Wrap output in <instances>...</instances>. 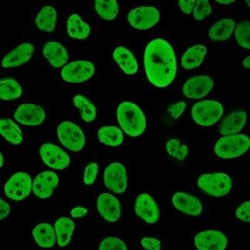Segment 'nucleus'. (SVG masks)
Here are the masks:
<instances>
[{"label":"nucleus","instance_id":"f257e3e1","mask_svg":"<svg viewBox=\"0 0 250 250\" xmlns=\"http://www.w3.org/2000/svg\"><path fill=\"white\" fill-rule=\"evenodd\" d=\"M148 81L157 88L170 86L176 78L177 60L173 46L163 38H154L147 44L143 56Z\"/></svg>","mask_w":250,"mask_h":250},{"label":"nucleus","instance_id":"f03ea898","mask_svg":"<svg viewBox=\"0 0 250 250\" xmlns=\"http://www.w3.org/2000/svg\"><path fill=\"white\" fill-rule=\"evenodd\" d=\"M116 118L120 129L130 137H139L146 130V116L134 102H121L116 109Z\"/></svg>","mask_w":250,"mask_h":250},{"label":"nucleus","instance_id":"7ed1b4c3","mask_svg":"<svg viewBox=\"0 0 250 250\" xmlns=\"http://www.w3.org/2000/svg\"><path fill=\"white\" fill-rule=\"evenodd\" d=\"M197 186L206 195L220 198L231 192L233 180L224 172L203 173L197 179Z\"/></svg>","mask_w":250,"mask_h":250},{"label":"nucleus","instance_id":"20e7f679","mask_svg":"<svg viewBox=\"0 0 250 250\" xmlns=\"http://www.w3.org/2000/svg\"><path fill=\"white\" fill-rule=\"evenodd\" d=\"M249 144V137L246 134L222 135L214 145V153L221 159L238 158L248 151Z\"/></svg>","mask_w":250,"mask_h":250},{"label":"nucleus","instance_id":"39448f33","mask_svg":"<svg viewBox=\"0 0 250 250\" xmlns=\"http://www.w3.org/2000/svg\"><path fill=\"white\" fill-rule=\"evenodd\" d=\"M224 107L222 103L214 99H204L196 102L192 109L193 121L202 127H210L215 125L223 116Z\"/></svg>","mask_w":250,"mask_h":250},{"label":"nucleus","instance_id":"423d86ee","mask_svg":"<svg viewBox=\"0 0 250 250\" xmlns=\"http://www.w3.org/2000/svg\"><path fill=\"white\" fill-rule=\"evenodd\" d=\"M56 132L60 143L66 149L72 152H79L85 147V133L76 123L69 120L62 121L57 126Z\"/></svg>","mask_w":250,"mask_h":250},{"label":"nucleus","instance_id":"0eeeda50","mask_svg":"<svg viewBox=\"0 0 250 250\" xmlns=\"http://www.w3.org/2000/svg\"><path fill=\"white\" fill-rule=\"evenodd\" d=\"M95 74V65L86 59H79L62 67L60 76L70 84H81L90 80Z\"/></svg>","mask_w":250,"mask_h":250},{"label":"nucleus","instance_id":"6e6552de","mask_svg":"<svg viewBox=\"0 0 250 250\" xmlns=\"http://www.w3.org/2000/svg\"><path fill=\"white\" fill-rule=\"evenodd\" d=\"M33 180L26 172L12 174L4 185V194L13 201H22L32 192Z\"/></svg>","mask_w":250,"mask_h":250},{"label":"nucleus","instance_id":"1a4fd4ad","mask_svg":"<svg viewBox=\"0 0 250 250\" xmlns=\"http://www.w3.org/2000/svg\"><path fill=\"white\" fill-rule=\"evenodd\" d=\"M103 182L115 194H123L128 187V173L121 162H112L104 170Z\"/></svg>","mask_w":250,"mask_h":250},{"label":"nucleus","instance_id":"9d476101","mask_svg":"<svg viewBox=\"0 0 250 250\" xmlns=\"http://www.w3.org/2000/svg\"><path fill=\"white\" fill-rule=\"evenodd\" d=\"M127 19L132 28L136 30H148L159 22L160 12L154 6H138L129 11Z\"/></svg>","mask_w":250,"mask_h":250},{"label":"nucleus","instance_id":"9b49d317","mask_svg":"<svg viewBox=\"0 0 250 250\" xmlns=\"http://www.w3.org/2000/svg\"><path fill=\"white\" fill-rule=\"evenodd\" d=\"M39 155L44 164L54 170H64L71 162V158L66 151L50 142L41 145Z\"/></svg>","mask_w":250,"mask_h":250},{"label":"nucleus","instance_id":"f8f14e48","mask_svg":"<svg viewBox=\"0 0 250 250\" xmlns=\"http://www.w3.org/2000/svg\"><path fill=\"white\" fill-rule=\"evenodd\" d=\"M16 122L25 126H39L46 120V110L35 103H22L14 111Z\"/></svg>","mask_w":250,"mask_h":250},{"label":"nucleus","instance_id":"ddd939ff","mask_svg":"<svg viewBox=\"0 0 250 250\" xmlns=\"http://www.w3.org/2000/svg\"><path fill=\"white\" fill-rule=\"evenodd\" d=\"M214 87V80L209 75H195L187 79L182 87L183 95L188 99H201Z\"/></svg>","mask_w":250,"mask_h":250},{"label":"nucleus","instance_id":"4468645a","mask_svg":"<svg viewBox=\"0 0 250 250\" xmlns=\"http://www.w3.org/2000/svg\"><path fill=\"white\" fill-rule=\"evenodd\" d=\"M134 212L147 224H155L160 218V209L156 200L148 193H140L134 202Z\"/></svg>","mask_w":250,"mask_h":250},{"label":"nucleus","instance_id":"2eb2a0df","mask_svg":"<svg viewBox=\"0 0 250 250\" xmlns=\"http://www.w3.org/2000/svg\"><path fill=\"white\" fill-rule=\"evenodd\" d=\"M96 208L100 216L107 222H117L121 216V204L111 193H101L96 200Z\"/></svg>","mask_w":250,"mask_h":250},{"label":"nucleus","instance_id":"dca6fc26","mask_svg":"<svg viewBox=\"0 0 250 250\" xmlns=\"http://www.w3.org/2000/svg\"><path fill=\"white\" fill-rule=\"evenodd\" d=\"M171 202L176 210L186 215L197 217L200 216L203 212L202 202L197 196L190 193L182 191L176 192L173 194Z\"/></svg>","mask_w":250,"mask_h":250},{"label":"nucleus","instance_id":"f3484780","mask_svg":"<svg viewBox=\"0 0 250 250\" xmlns=\"http://www.w3.org/2000/svg\"><path fill=\"white\" fill-rule=\"evenodd\" d=\"M59 184V177L53 171L40 172L33 179L32 192L40 199H48L52 196Z\"/></svg>","mask_w":250,"mask_h":250},{"label":"nucleus","instance_id":"a211bd4d","mask_svg":"<svg viewBox=\"0 0 250 250\" xmlns=\"http://www.w3.org/2000/svg\"><path fill=\"white\" fill-rule=\"evenodd\" d=\"M35 52V47L32 43L24 42L19 44L8 52L2 59V67L5 69L16 68L26 64L31 60Z\"/></svg>","mask_w":250,"mask_h":250},{"label":"nucleus","instance_id":"6ab92c4d","mask_svg":"<svg viewBox=\"0 0 250 250\" xmlns=\"http://www.w3.org/2000/svg\"><path fill=\"white\" fill-rule=\"evenodd\" d=\"M194 245L199 250H223L228 245V239L221 231L204 230L195 235Z\"/></svg>","mask_w":250,"mask_h":250},{"label":"nucleus","instance_id":"aec40b11","mask_svg":"<svg viewBox=\"0 0 250 250\" xmlns=\"http://www.w3.org/2000/svg\"><path fill=\"white\" fill-rule=\"evenodd\" d=\"M43 55L54 68L64 67L69 59V53L64 45L57 41H49L43 46Z\"/></svg>","mask_w":250,"mask_h":250},{"label":"nucleus","instance_id":"412c9836","mask_svg":"<svg viewBox=\"0 0 250 250\" xmlns=\"http://www.w3.org/2000/svg\"><path fill=\"white\" fill-rule=\"evenodd\" d=\"M247 122V113L244 110H236L226 115L219 126L221 135L237 134L242 131Z\"/></svg>","mask_w":250,"mask_h":250},{"label":"nucleus","instance_id":"4be33fe9","mask_svg":"<svg viewBox=\"0 0 250 250\" xmlns=\"http://www.w3.org/2000/svg\"><path fill=\"white\" fill-rule=\"evenodd\" d=\"M112 57L118 67L126 75H135L138 71V62L135 55L128 48L118 46L113 50Z\"/></svg>","mask_w":250,"mask_h":250},{"label":"nucleus","instance_id":"5701e85b","mask_svg":"<svg viewBox=\"0 0 250 250\" xmlns=\"http://www.w3.org/2000/svg\"><path fill=\"white\" fill-rule=\"evenodd\" d=\"M32 236L35 243L41 248H51L57 243L54 226L47 222L36 224L32 229Z\"/></svg>","mask_w":250,"mask_h":250},{"label":"nucleus","instance_id":"b1692460","mask_svg":"<svg viewBox=\"0 0 250 250\" xmlns=\"http://www.w3.org/2000/svg\"><path fill=\"white\" fill-rule=\"evenodd\" d=\"M207 53L206 46L202 44H196L187 49L180 60V64L185 70H192L198 68L204 61Z\"/></svg>","mask_w":250,"mask_h":250},{"label":"nucleus","instance_id":"393cba45","mask_svg":"<svg viewBox=\"0 0 250 250\" xmlns=\"http://www.w3.org/2000/svg\"><path fill=\"white\" fill-rule=\"evenodd\" d=\"M57 17L56 8L52 5H45L38 11L35 17V25L42 32H53L56 28Z\"/></svg>","mask_w":250,"mask_h":250},{"label":"nucleus","instance_id":"a878e982","mask_svg":"<svg viewBox=\"0 0 250 250\" xmlns=\"http://www.w3.org/2000/svg\"><path fill=\"white\" fill-rule=\"evenodd\" d=\"M56 240L59 247H66L75 231V223L71 218L59 217L54 223Z\"/></svg>","mask_w":250,"mask_h":250},{"label":"nucleus","instance_id":"bb28decb","mask_svg":"<svg viewBox=\"0 0 250 250\" xmlns=\"http://www.w3.org/2000/svg\"><path fill=\"white\" fill-rule=\"evenodd\" d=\"M235 27L236 22L234 19L222 18L210 27L208 36L212 41H225L232 36Z\"/></svg>","mask_w":250,"mask_h":250},{"label":"nucleus","instance_id":"cd10ccee","mask_svg":"<svg viewBox=\"0 0 250 250\" xmlns=\"http://www.w3.org/2000/svg\"><path fill=\"white\" fill-rule=\"evenodd\" d=\"M91 27L77 13H72L67 19V34L77 40L86 39L90 36Z\"/></svg>","mask_w":250,"mask_h":250},{"label":"nucleus","instance_id":"c85d7f7f","mask_svg":"<svg viewBox=\"0 0 250 250\" xmlns=\"http://www.w3.org/2000/svg\"><path fill=\"white\" fill-rule=\"evenodd\" d=\"M97 138L100 143L109 147H118L124 141L123 131L113 125L102 126L97 131Z\"/></svg>","mask_w":250,"mask_h":250},{"label":"nucleus","instance_id":"c756f323","mask_svg":"<svg viewBox=\"0 0 250 250\" xmlns=\"http://www.w3.org/2000/svg\"><path fill=\"white\" fill-rule=\"evenodd\" d=\"M0 132L2 137L13 145L21 144L24 140V134L18 126V124L9 118H2L0 120Z\"/></svg>","mask_w":250,"mask_h":250},{"label":"nucleus","instance_id":"7c9ffc66","mask_svg":"<svg viewBox=\"0 0 250 250\" xmlns=\"http://www.w3.org/2000/svg\"><path fill=\"white\" fill-rule=\"evenodd\" d=\"M74 106L78 109L81 119L86 122L91 123L96 119L97 108L94 103L85 95L76 94L73 97Z\"/></svg>","mask_w":250,"mask_h":250},{"label":"nucleus","instance_id":"2f4dec72","mask_svg":"<svg viewBox=\"0 0 250 250\" xmlns=\"http://www.w3.org/2000/svg\"><path fill=\"white\" fill-rule=\"evenodd\" d=\"M23 89L20 83L13 78H4L0 81V97L4 101H11L21 97Z\"/></svg>","mask_w":250,"mask_h":250},{"label":"nucleus","instance_id":"473e14b6","mask_svg":"<svg viewBox=\"0 0 250 250\" xmlns=\"http://www.w3.org/2000/svg\"><path fill=\"white\" fill-rule=\"evenodd\" d=\"M94 10L101 19L111 21L119 14V4L115 0H110V1L97 0L94 2Z\"/></svg>","mask_w":250,"mask_h":250},{"label":"nucleus","instance_id":"72a5a7b5","mask_svg":"<svg viewBox=\"0 0 250 250\" xmlns=\"http://www.w3.org/2000/svg\"><path fill=\"white\" fill-rule=\"evenodd\" d=\"M165 149L169 156L179 161L184 160L189 153L188 146L177 138H171L166 142Z\"/></svg>","mask_w":250,"mask_h":250},{"label":"nucleus","instance_id":"f704fd0d","mask_svg":"<svg viewBox=\"0 0 250 250\" xmlns=\"http://www.w3.org/2000/svg\"><path fill=\"white\" fill-rule=\"evenodd\" d=\"M250 22L248 19L242 20L238 24H236L234 30V36L237 44L243 48L248 50L250 48Z\"/></svg>","mask_w":250,"mask_h":250},{"label":"nucleus","instance_id":"c9c22d12","mask_svg":"<svg viewBox=\"0 0 250 250\" xmlns=\"http://www.w3.org/2000/svg\"><path fill=\"white\" fill-rule=\"evenodd\" d=\"M212 12V7L210 2L205 1V0H199L196 1L194 9H193V18L197 21H202L205 18L209 16Z\"/></svg>","mask_w":250,"mask_h":250},{"label":"nucleus","instance_id":"e433bc0d","mask_svg":"<svg viewBox=\"0 0 250 250\" xmlns=\"http://www.w3.org/2000/svg\"><path fill=\"white\" fill-rule=\"evenodd\" d=\"M128 246L126 245L122 239L115 237V236H109L101 240V242L98 245L99 250H111V249H119V250H126Z\"/></svg>","mask_w":250,"mask_h":250},{"label":"nucleus","instance_id":"4c0bfd02","mask_svg":"<svg viewBox=\"0 0 250 250\" xmlns=\"http://www.w3.org/2000/svg\"><path fill=\"white\" fill-rule=\"evenodd\" d=\"M98 170L99 166L96 162H90L89 164L86 165L84 174H83V182H84L85 185L90 186L94 184L98 175Z\"/></svg>","mask_w":250,"mask_h":250},{"label":"nucleus","instance_id":"58836bf2","mask_svg":"<svg viewBox=\"0 0 250 250\" xmlns=\"http://www.w3.org/2000/svg\"><path fill=\"white\" fill-rule=\"evenodd\" d=\"M235 216L237 219L243 222L250 221V202L248 200L242 202L235 210Z\"/></svg>","mask_w":250,"mask_h":250},{"label":"nucleus","instance_id":"ea45409f","mask_svg":"<svg viewBox=\"0 0 250 250\" xmlns=\"http://www.w3.org/2000/svg\"><path fill=\"white\" fill-rule=\"evenodd\" d=\"M140 244L143 248L149 249V250H159L162 247L161 241L155 237L144 236L140 240Z\"/></svg>","mask_w":250,"mask_h":250},{"label":"nucleus","instance_id":"a19ab883","mask_svg":"<svg viewBox=\"0 0 250 250\" xmlns=\"http://www.w3.org/2000/svg\"><path fill=\"white\" fill-rule=\"evenodd\" d=\"M185 109H186V102L183 100H180L172 104V105L168 108V113L173 119H178L183 114Z\"/></svg>","mask_w":250,"mask_h":250},{"label":"nucleus","instance_id":"79ce46f5","mask_svg":"<svg viewBox=\"0 0 250 250\" xmlns=\"http://www.w3.org/2000/svg\"><path fill=\"white\" fill-rule=\"evenodd\" d=\"M195 3H196V1H194V0H191V1H178L177 2L179 9L186 15L192 14Z\"/></svg>","mask_w":250,"mask_h":250},{"label":"nucleus","instance_id":"37998d69","mask_svg":"<svg viewBox=\"0 0 250 250\" xmlns=\"http://www.w3.org/2000/svg\"><path fill=\"white\" fill-rule=\"evenodd\" d=\"M11 212L10 204L4 199H0V219L4 220L9 216Z\"/></svg>","mask_w":250,"mask_h":250},{"label":"nucleus","instance_id":"c03bdc74","mask_svg":"<svg viewBox=\"0 0 250 250\" xmlns=\"http://www.w3.org/2000/svg\"><path fill=\"white\" fill-rule=\"evenodd\" d=\"M87 212H88V210L86 209V208L82 207V206H76L71 210L70 214L73 218H80V217H83L84 215H86Z\"/></svg>","mask_w":250,"mask_h":250},{"label":"nucleus","instance_id":"a18cd8bd","mask_svg":"<svg viewBox=\"0 0 250 250\" xmlns=\"http://www.w3.org/2000/svg\"><path fill=\"white\" fill-rule=\"evenodd\" d=\"M242 65L245 69H249L250 67V56H246L243 61H242Z\"/></svg>","mask_w":250,"mask_h":250},{"label":"nucleus","instance_id":"49530a36","mask_svg":"<svg viewBox=\"0 0 250 250\" xmlns=\"http://www.w3.org/2000/svg\"><path fill=\"white\" fill-rule=\"evenodd\" d=\"M0 158H1V160H0V167L3 168L4 163H5V158H4V154L2 152L0 153Z\"/></svg>","mask_w":250,"mask_h":250},{"label":"nucleus","instance_id":"de8ad7c7","mask_svg":"<svg viewBox=\"0 0 250 250\" xmlns=\"http://www.w3.org/2000/svg\"><path fill=\"white\" fill-rule=\"evenodd\" d=\"M235 1H216L217 4H220V5H230V4H233Z\"/></svg>","mask_w":250,"mask_h":250}]
</instances>
